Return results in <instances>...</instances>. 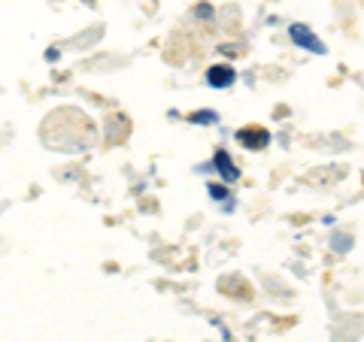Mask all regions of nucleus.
Instances as JSON below:
<instances>
[{"label": "nucleus", "mask_w": 364, "mask_h": 342, "mask_svg": "<svg viewBox=\"0 0 364 342\" xmlns=\"http://www.w3.org/2000/svg\"><path fill=\"white\" fill-rule=\"evenodd\" d=\"M291 40L298 43V45H304V49H310V52H316V55H322L325 52V45H322V40L316 37V33L306 28V25H291Z\"/></svg>", "instance_id": "1"}, {"label": "nucleus", "mask_w": 364, "mask_h": 342, "mask_svg": "<svg viewBox=\"0 0 364 342\" xmlns=\"http://www.w3.org/2000/svg\"><path fill=\"white\" fill-rule=\"evenodd\" d=\"M237 140H240L243 145H249V149H264V145L270 143V133L267 131H240Z\"/></svg>", "instance_id": "3"}, {"label": "nucleus", "mask_w": 364, "mask_h": 342, "mask_svg": "<svg viewBox=\"0 0 364 342\" xmlns=\"http://www.w3.org/2000/svg\"><path fill=\"white\" fill-rule=\"evenodd\" d=\"M207 82L213 88H228V85H234V70L231 67H210L207 70Z\"/></svg>", "instance_id": "2"}, {"label": "nucleus", "mask_w": 364, "mask_h": 342, "mask_svg": "<svg viewBox=\"0 0 364 342\" xmlns=\"http://www.w3.org/2000/svg\"><path fill=\"white\" fill-rule=\"evenodd\" d=\"M215 167L222 170V179H228V182H234V179H237V167H234L231 158H228V152H219V155H215Z\"/></svg>", "instance_id": "4"}, {"label": "nucleus", "mask_w": 364, "mask_h": 342, "mask_svg": "<svg viewBox=\"0 0 364 342\" xmlns=\"http://www.w3.org/2000/svg\"><path fill=\"white\" fill-rule=\"evenodd\" d=\"M334 248H337V252H346V248H349V236H334Z\"/></svg>", "instance_id": "6"}, {"label": "nucleus", "mask_w": 364, "mask_h": 342, "mask_svg": "<svg viewBox=\"0 0 364 342\" xmlns=\"http://www.w3.org/2000/svg\"><path fill=\"white\" fill-rule=\"evenodd\" d=\"M191 121H215V112H195Z\"/></svg>", "instance_id": "5"}]
</instances>
